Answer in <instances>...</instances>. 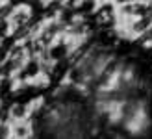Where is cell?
<instances>
[{"label": "cell", "mask_w": 152, "mask_h": 139, "mask_svg": "<svg viewBox=\"0 0 152 139\" xmlns=\"http://www.w3.org/2000/svg\"><path fill=\"white\" fill-rule=\"evenodd\" d=\"M32 19H34V10H32V6L26 4V2L15 4V6L11 7V11L7 13V17H6L11 35L17 34V32H20L22 28H26L30 22H32Z\"/></svg>", "instance_id": "6da1fadb"}, {"label": "cell", "mask_w": 152, "mask_h": 139, "mask_svg": "<svg viewBox=\"0 0 152 139\" xmlns=\"http://www.w3.org/2000/svg\"><path fill=\"white\" fill-rule=\"evenodd\" d=\"M30 104H22V102H15L7 108V121H30Z\"/></svg>", "instance_id": "7a4b0ae2"}, {"label": "cell", "mask_w": 152, "mask_h": 139, "mask_svg": "<svg viewBox=\"0 0 152 139\" xmlns=\"http://www.w3.org/2000/svg\"><path fill=\"white\" fill-rule=\"evenodd\" d=\"M11 126V137H32L35 134L34 124L26 121H10Z\"/></svg>", "instance_id": "3957f363"}, {"label": "cell", "mask_w": 152, "mask_h": 139, "mask_svg": "<svg viewBox=\"0 0 152 139\" xmlns=\"http://www.w3.org/2000/svg\"><path fill=\"white\" fill-rule=\"evenodd\" d=\"M135 41H137V43L143 46V48H147V46H152V24H150V26H148V28H147L145 32H143Z\"/></svg>", "instance_id": "277c9868"}, {"label": "cell", "mask_w": 152, "mask_h": 139, "mask_svg": "<svg viewBox=\"0 0 152 139\" xmlns=\"http://www.w3.org/2000/svg\"><path fill=\"white\" fill-rule=\"evenodd\" d=\"M98 4H102V2H111V0H96Z\"/></svg>", "instance_id": "5b68a950"}]
</instances>
